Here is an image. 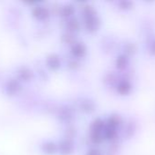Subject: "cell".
<instances>
[{
  "instance_id": "obj_10",
  "label": "cell",
  "mask_w": 155,
  "mask_h": 155,
  "mask_svg": "<svg viewBox=\"0 0 155 155\" xmlns=\"http://www.w3.org/2000/svg\"><path fill=\"white\" fill-rule=\"evenodd\" d=\"M74 12V8L72 5H67L62 9V15H72V13Z\"/></svg>"
},
{
  "instance_id": "obj_17",
  "label": "cell",
  "mask_w": 155,
  "mask_h": 155,
  "mask_svg": "<svg viewBox=\"0 0 155 155\" xmlns=\"http://www.w3.org/2000/svg\"><path fill=\"white\" fill-rule=\"evenodd\" d=\"M151 51H152V54L155 55V40L153 42V44L151 45Z\"/></svg>"
},
{
  "instance_id": "obj_7",
  "label": "cell",
  "mask_w": 155,
  "mask_h": 155,
  "mask_svg": "<svg viewBox=\"0 0 155 155\" xmlns=\"http://www.w3.org/2000/svg\"><path fill=\"white\" fill-rule=\"evenodd\" d=\"M91 139L95 143H100L103 140V136L101 132H92Z\"/></svg>"
},
{
  "instance_id": "obj_5",
  "label": "cell",
  "mask_w": 155,
  "mask_h": 155,
  "mask_svg": "<svg viewBox=\"0 0 155 155\" xmlns=\"http://www.w3.org/2000/svg\"><path fill=\"white\" fill-rule=\"evenodd\" d=\"M127 64H128V59H127V57L124 56V55H121V56L117 59V61H116V65H117V67H118L119 69H123V68H125Z\"/></svg>"
},
{
  "instance_id": "obj_4",
  "label": "cell",
  "mask_w": 155,
  "mask_h": 155,
  "mask_svg": "<svg viewBox=\"0 0 155 155\" xmlns=\"http://www.w3.org/2000/svg\"><path fill=\"white\" fill-rule=\"evenodd\" d=\"M130 90H131V84L127 81H122L120 83V84L118 86V91L120 94H126L130 92Z\"/></svg>"
},
{
  "instance_id": "obj_12",
  "label": "cell",
  "mask_w": 155,
  "mask_h": 155,
  "mask_svg": "<svg viewBox=\"0 0 155 155\" xmlns=\"http://www.w3.org/2000/svg\"><path fill=\"white\" fill-rule=\"evenodd\" d=\"M49 65L52 67V68H57L59 66V61H58V57H50L49 59Z\"/></svg>"
},
{
  "instance_id": "obj_11",
  "label": "cell",
  "mask_w": 155,
  "mask_h": 155,
  "mask_svg": "<svg viewBox=\"0 0 155 155\" xmlns=\"http://www.w3.org/2000/svg\"><path fill=\"white\" fill-rule=\"evenodd\" d=\"M68 26H69V28L70 31H75V30H77L78 27H79V23L77 22L76 19H71V20L69 21Z\"/></svg>"
},
{
  "instance_id": "obj_2",
  "label": "cell",
  "mask_w": 155,
  "mask_h": 155,
  "mask_svg": "<svg viewBox=\"0 0 155 155\" xmlns=\"http://www.w3.org/2000/svg\"><path fill=\"white\" fill-rule=\"evenodd\" d=\"M72 54L76 56V57H81L84 55L85 52H86V48L82 44H76L72 46Z\"/></svg>"
},
{
  "instance_id": "obj_14",
  "label": "cell",
  "mask_w": 155,
  "mask_h": 155,
  "mask_svg": "<svg viewBox=\"0 0 155 155\" xmlns=\"http://www.w3.org/2000/svg\"><path fill=\"white\" fill-rule=\"evenodd\" d=\"M120 5H121V7L123 8V9H128V8L131 7L132 3L129 2V1H122V2L120 3Z\"/></svg>"
},
{
  "instance_id": "obj_8",
  "label": "cell",
  "mask_w": 155,
  "mask_h": 155,
  "mask_svg": "<svg viewBox=\"0 0 155 155\" xmlns=\"http://www.w3.org/2000/svg\"><path fill=\"white\" fill-rule=\"evenodd\" d=\"M120 124V118L118 116H111L109 119V127L115 129Z\"/></svg>"
},
{
  "instance_id": "obj_1",
  "label": "cell",
  "mask_w": 155,
  "mask_h": 155,
  "mask_svg": "<svg viewBox=\"0 0 155 155\" xmlns=\"http://www.w3.org/2000/svg\"><path fill=\"white\" fill-rule=\"evenodd\" d=\"M85 15H86V28L90 32H94L99 27V20L97 16L94 15V10L90 6H87L85 9Z\"/></svg>"
},
{
  "instance_id": "obj_16",
  "label": "cell",
  "mask_w": 155,
  "mask_h": 155,
  "mask_svg": "<svg viewBox=\"0 0 155 155\" xmlns=\"http://www.w3.org/2000/svg\"><path fill=\"white\" fill-rule=\"evenodd\" d=\"M126 50H127V52L128 53H130V54H132V52H133V50H134V48H133V45H128L127 46H126Z\"/></svg>"
},
{
  "instance_id": "obj_13",
  "label": "cell",
  "mask_w": 155,
  "mask_h": 155,
  "mask_svg": "<svg viewBox=\"0 0 155 155\" xmlns=\"http://www.w3.org/2000/svg\"><path fill=\"white\" fill-rule=\"evenodd\" d=\"M90 104H91L90 101H88V102H85L84 103V104H83V110H86V111H91V110H93V104H91V105H90Z\"/></svg>"
},
{
  "instance_id": "obj_6",
  "label": "cell",
  "mask_w": 155,
  "mask_h": 155,
  "mask_svg": "<svg viewBox=\"0 0 155 155\" xmlns=\"http://www.w3.org/2000/svg\"><path fill=\"white\" fill-rule=\"evenodd\" d=\"M104 127V123L100 119H97L92 124V132H101Z\"/></svg>"
},
{
  "instance_id": "obj_15",
  "label": "cell",
  "mask_w": 155,
  "mask_h": 155,
  "mask_svg": "<svg viewBox=\"0 0 155 155\" xmlns=\"http://www.w3.org/2000/svg\"><path fill=\"white\" fill-rule=\"evenodd\" d=\"M87 155H101V154H100V151H98V150H90V151L88 153V154Z\"/></svg>"
},
{
  "instance_id": "obj_3",
  "label": "cell",
  "mask_w": 155,
  "mask_h": 155,
  "mask_svg": "<svg viewBox=\"0 0 155 155\" xmlns=\"http://www.w3.org/2000/svg\"><path fill=\"white\" fill-rule=\"evenodd\" d=\"M72 150H73V145L69 141H65L60 144V151L63 154H69L72 152Z\"/></svg>"
},
{
  "instance_id": "obj_9",
  "label": "cell",
  "mask_w": 155,
  "mask_h": 155,
  "mask_svg": "<svg viewBox=\"0 0 155 155\" xmlns=\"http://www.w3.org/2000/svg\"><path fill=\"white\" fill-rule=\"evenodd\" d=\"M105 136L110 139V140H112L115 138L116 136V132H115V129L113 128H111V127H108L105 131Z\"/></svg>"
}]
</instances>
